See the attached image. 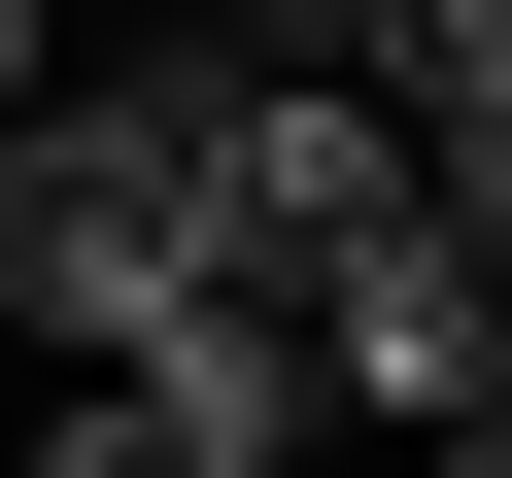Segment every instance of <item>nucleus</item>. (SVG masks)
I'll return each mask as SVG.
<instances>
[{"instance_id": "4", "label": "nucleus", "mask_w": 512, "mask_h": 478, "mask_svg": "<svg viewBox=\"0 0 512 478\" xmlns=\"http://www.w3.org/2000/svg\"><path fill=\"white\" fill-rule=\"evenodd\" d=\"M69 69H103V0H0V137H35V103H69Z\"/></svg>"}, {"instance_id": "1", "label": "nucleus", "mask_w": 512, "mask_h": 478, "mask_svg": "<svg viewBox=\"0 0 512 478\" xmlns=\"http://www.w3.org/2000/svg\"><path fill=\"white\" fill-rule=\"evenodd\" d=\"M171 274H239V35H205V0H137V35L0 137V342L137 376V308H171Z\"/></svg>"}, {"instance_id": "3", "label": "nucleus", "mask_w": 512, "mask_h": 478, "mask_svg": "<svg viewBox=\"0 0 512 478\" xmlns=\"http://www.w3.org/2000/svg\"><path fill=\"white\" fill-rule=\"evenodd\" d=\"M0 478H171V444H137V376H69V410L0 444Z\"/></svg>"}, {"instance_id": "2", "label": "nucleus", "mask_w": 512, "mask_h": 478, "mask_svg": "<svg viewBox=\"0 0 512 478\" xmlns=\"http://www.w3.org/2000/svg\"><path fill=\"white\" fill-rule=\"evenodd\" d=\"M137 444H171V478L376 444V410H342V274H171V308H137Z\"/></svg>"}, {"instance_id": "5", "label": "nucleus", "mask_w": 512, "mask_h": 478, "mask_svg": "<svg viewBox=\"0 0 512 478\" xmlns=\"http://www.w3.org/2000/svg\"><path fill=\"white\" fill-rule=\"evenodd\" d=\"M410 478H512V410H444V444H410Z\"/></svg>"}]
</instances>
